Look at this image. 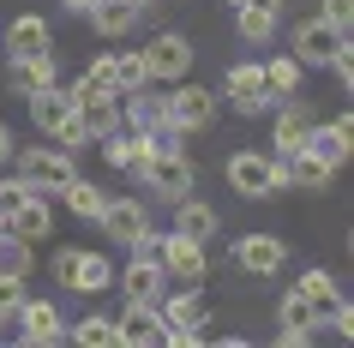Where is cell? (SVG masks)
Here are the masks:
<instances>
[{
    "instance_id": "603a6c76",
    "label": "cell",
    "mask_w": 354,
    "mask_h": 348,
    "mask_svg": "<svg viewBox=\"0 0 354 348\" xmlns=\"http://www.w3.org/2000/svg\"><path fill=\"white\" fill-rule=\"evenodd\" d=\"M6 84H12L19 96L42 91V84H60V60H55V48H48V55H24V60H12V73H6Z\"/></svg>"
},
{
    "instance_id": "484cf974",
    "label": "cell",
    "mask_w": 354,
    "mask_h": 348,
    "mask_svg": "<svg viewBox=\"0 0 354 348\" xmlns=\"http://www.w3.org/2000/svg\"><path fill=\"white\" fill-rule=\"evenodd\" d=\"M306 150L324 156L330 168H342L348 163V114H336V120H324V127H306Z\"/></svg>"
},
{
    "instance_id": "7a4b0ae2",
    "label": "cell",
    "mask_w": 354,
    "mask_h": 348,
    "mask_svg": "<svg viewBox=\"0 0 354 348\" xmlns=\"http://www.w3.org/2000/svg\"><path fill=\"white\" fill-rule=\"evenodd\" d=\"M12 156H19V150H12ZM73 174H78V156H73V150H60V145H30L19 156V181L30 186V192H48V199H55Z\"/></svg>"
},
{
    "instance_id": "7c38bea8",
    "label": "cell",
    "mask_w": 354,
    "mask_h": 348,
    "mask_svg": "<svg viewBox=\"0 0 354 348\" xmlns=\"http://www.w3.org/2000/svg\"><path fill=\"white\" fill-rule=\"evenodd\" d=\"M282 264H288L282 235H241L234 240V271L241 276H277Z\"/></svg>"
},
{
    "instance_id": "74e56055",
    "label": "cell",
    "mask_w": 354,
    "mask_h": 348,
    "mask_svg": "<svg viewBox=\"0 0 354 348\" xmlns=\"http://www.w3.org/2000/svg\"><path fill=\"white\" fill-rule=\"evenodd\" d=\"M318 19H330V24H348V19H354V0H318Z\"/></svg>"
},
{
    "instance_id": "ab89813d",
    "label": "cell",
    "mask_w": 354,
    "mask_h": 348,
    "mask_svg": "<svg viewBox=\"0 0 354 348\" xmlns=\"http://www.w3.org/2000/svg\"><path fill=\"white\" fill-rule=\"evenodd\" d=\"M241 6H259V12H282L288 0H241Z\"/></svg>"
},
{
    "instance_id": "277c9868",
    "label": "cell",
    "mask_w": 354,
    "mask_h": 348,
    "mask_svg": "<svg viewBox=\"0 0 354 348\" xmlns=\"http://www.w3.org/2000/svg\"><path fill=\"white\" fill-rule=\"evenodd\" d=\"M138 55H145L150 84H180V78L192 73V42L180 37V30H156V37H150Z\"/></svg>"
},
{
    "instance_id": "7402d4cb",
    "label": "cell",
    "mask_w": 354,
    "mask_h": 348,
    "mask_svg": "<svg viewBox=\"0 0 354 348\" xmlns=\"http://www.w3.org/2000/svg\"><path fill=\"white\" fill-rule=\"evenodd\" d=\"M55 199L66 204V210H73L78 222H96V217H102V210H109V186H96V181H84V174H73V181L60 186Z\"/></svg>"
},
{
    "instance_id": "9a60e30c",
    "label": "cell",
    "mask_w": 354,
    "mask_h": 348,
    "mask_svg": "<svg viewBox=\"0 0 354 348\" xmlns=\"http://www.w3.org/2000/svg\"><path fill=\"white\" fill-rule=\"evenodd\" d=\"M96 228H102L114 246H132V240L150 228V204L145 199H114V192H109V210L96 217Z\"/></svg>"
},
{
    "instance_id": "d6a6232c",
    "label": "cell",
    "mask_w": 354,
    "mask_h": 348,
    "mask_svg": "<svg viewBox=\"0 0 354 348\" xmlns=\"http://www.w3.org/2000/svg\"><path fill=\"white\" fill-rule=\"evenodd\" d=\"M234 30H241V42H270L277 37V12H259V6H234Z\"/></svg>"
},
{
    "instance_id": "5bb4252c",
    "label": "cell",
    "mask_w": 354,
    "mask_h": 348,
    "mask_svg": "<svg viewBox=\"0 0 354 348\" xmlns=\"http://www.w3.org/2000/svg\"><path fill=\"white\" fill-rule=\"evenodd\" d=\"M162 312L145 306V300H127V312L114 318V342L120 348H162Z\"/></svg>"
},
{
    "instance_id": "8992f818",
    "label": "cell",
    "mask_w": 354,
    "mask_h": 348,
    "mask_svg": "<svg viewBox=\"0 0 354 348\" xmlns=\"http://www.w3.org/2000/svg\"><path fill=\"white\" fill-rule=\"evenodd\" d=\"M156 264H162L168 282H205V276H210L205 240H187V235H174V228H168L162 246H156Z\"/></svg>"
},
{
    "instance_id": "e575fe53",
    "label": "cell",
    "mask_w": 354,
    "mask_h": 348,
    "mask_svg": "<svg viewBox=\"0 0 354 348\" xmlns=\"http://www.w3.org/2000/svg\"><path fill=\"white\" fill-rule=\"evenodd\" d=\"M73 264H78V246H60L55 264H48V271H55V289H73Z\"/></svg>"
},
{
    "instance_id": "1f68e13d",
    "label": "cell",
    "mask_w": 354,
    "mask_h": 348,
    "mask_svg": "<svg viewBox=\"0 0 354 348\" xmlns=\"http://www.w3.org/2000/svg\"><path fill=\"white\" fill-rule=\"evenodd\" d=\"M30 271H37L30 240H19V235H6V228H0V276H30Z\"/></svg>"
},
{
    "instance_id": "ee69618b",
    "label": "cell",
    "mask_w": 354,
    "mask_h": 348,
    "mask_svg": "<svg viewBox=\"0 0 354 348\" xmlns=\"http://www.w3.org/2000/svg\"><path fill=\"white\" fill-rule=\"evenodd\" d=\"M0 228H6V217H0Z\"/></svg>"
},
{
    "instance_id": "ba28073f",
    "label": "cell",
    "mask_w": 354,
    "mask_h": 348,
    "mask_svg": "<svg viewBox=\"0 0 354 348\" xmlns=\"http://www.w3.org/2000/svg\"><path fill=\"white\" fill-rule=\"evenodd\" d=\"M156 312H162V330H192V324H210L205 282H174V289H162Z\"/></svg>"
},
{
    "instance_id": "d6986e66",
    "label": "cell",
    "mask_w": 354,
    "mask_h": 348,
    "mask_svg": "<svg viewBox=\"0 0 354 348\" xmlns=\"http://www.w3.org/2000/svg\"><path fill=\"white\" fill-rule=\"evenodd\" d=\"M162 289H168L162 264H156L150 253H132V264L120 271V294H127V300H145V306H156V300H162Z\"/></svg>"
},
{
    "instance_id": "f1b7e54d",
    "label": "cell",
    "mask_w": 354,
    "mask_h": 348,
    "mask_svg": "<svg viewBox=\"0 0 354 348\" xmlns=\"http://www.w3.org/2000/svg\"><path fill=\"white\" fill-rule=\"evenodd\" d=\"M78 120H84V132L96 138H109L114 127H120V96H91V102H78Z\"/></svg>"
},
{
    "instance_id": "836d02e7",
    "label": "cell",
    "mask_w": 354,
    "mask_h": 348,
    "mask_svg": "<svg viewBox=\"0 0 354 348\" xmlns=\"http://www.w3.org/2000/svg\"><path fill=\"white\" fill-rule=\"evenodd\" d=\"M66 336H73L78 348H109L114 342V318H102V312H96V318H78Z\"/></svg>"
},
{
    "instance_id": "f546056e",
    "label": "cell",
    "mask_w": 354,
    "mask_h": 348,
    "mask_svg": "<svg viewBox=\"0 0 354 348\" xmlns=\"http://www.w3.org/2000/svg\"><path fill=\"white\" fill-rule=\"evenodd\" d=\"M295 294H306V300H313L318 312L342 300V289H336V276H330V271H318V264H313V271H300V276H295Z\"/></svg>"
},
{
    "instance_id": "7bdbcfd3",
    "label": "cell",
    "mask_w": 354,
    "mask_h": 348,
    "mask_svg": "<svg viewBox=\"0 0 354 348\" xmlns=\"http://www.w3.org/2000/svg\"><path fill=\"white\" fill-rule=\"evenodd\" d=\"M6 324H12V312H6V306H0V330H6Z\"/></svg>"
},
{
    "instance_id": "d4e9b609",
    "label": "cell",
    "mask_w": 354,
    "mask_h": 348,
    "mask_svg": "<svg viewBox=\"0 0 354 348\" xmlns=\"http://www.w3.org/2000/svg\"><path fill=\"white\" fill-rule=\"evenodd\" d=\"M114 289V264L109 253H91V246H78V264H73V294H109Z\"/></svg>"
},
{
    "instance_id": "44dd1931",
    "label": "cell",
    "mask_w": 354,
    "mask_h": 348,
    "mask_svg": "<svg viewBox=\"0 0 354 348\" xmlns=\"http://www.w3.org/2000/svg\"><path fill=\"white\" fill-rule=\"evenodd\" d=\"M259 73H264V96H270V102H288V96H300V84H306V66H300L295 55H264Z\"/></svg>"
},
{
    "instance_id": "4dcf8cb0",
    "label": "cell",
    "mask_w": 354,
    "mask_h": 348,
    "mask_svg": "<svg viewBox=\"0 0 354 348\" xmlns=\"http://www.w3.org/2000/svg\"><path fill=\"white\" fill-rule=\"evenodd\" d=\"M109 60H114V91H120V96L138 91V84H150L145 55H138V48H109Z\"/></svg>"
},
{
    "instance_id": "cb8c5ba5",
    "label": "cell",
    "mask_w": 354,
    "mask_h": 348,
    "mask_svg": "<svg viewBox=\"0 0 354 348\" xmlns=\"http://www.w3.org/2000/svg\"><path fill=\"white\" fill-rule=\"evenodd\" d=\"M270 114H277V120H270V150H300L306 145V127H313V120H306V109H300L295 96H288V102H270Z\"/></svg>"
},
{
    "instance_id": "f35d334b",
    "label": "cell",
    "mask_w": 354,
    "mask_h": 348,
    "mask_svg": "<svg viewBox=\"0 0 354 348\" xmlns=\"http://www.w3.org/2000/svg\"><path fill=\"white\" fill-rule=\"evenodd\" d=\"M12 150H19V145H12V127H6V120H0V168L12 163Z\"/></svg>"
},
{
    "instance_id": "ffe728a7",
    "label": "cell",
    "mask_w": 354,
    "mask_h": 348,
    "mask_svg": "<svg viewBox=\"0 0 354 348\" xmlns=\"http://www.w3.org/2000/svg\"><path fill=\"white\" fill-rule=\"evenodd\" d=\"M216 228H223V217H216V204H205L198 192H187V199H174V235L187 240H216Z\"/></svg>"
},
{
    "instance_id": "e0dca14e",
    "label": "cell",
    "mask_w": 354,
    "mask_h": 348,
    "mask_svg": "<svg viewBox=\"0 0 354 348\" xmlns=\"http://www.w3.org/2000/svg\"><path fill=\"white\" fill-rule=\"evenodd\" d=\"M55 48V24L42 12H19L6 24V60H24V55H48Z\"/></svg>"
},
{
    "instance_id": "b9f144b4",
    "label": "cell",
    "mask_w": 354,
    "mask_h": 348,
    "mask_svg": "<svg viewBox=\"0 0 354 348\" xmlns=\"http://www.w3.org/2000/svg\"><path fill=\"white\" fill-rule=\"evenodd\" d=\"M60 6H66V12H84V6H91V0H60Z\"/></svg>"
},
{
    "instance_id": "d590c367",
    "label": "cell",
    "mask_w": 354,
    "mask_h": 348,
    "mask_svg": "<svg viewBox=\"0 0 354 348\" xmlns=\"http://www.w3.org/2000/svg\"><path fill=\"white\" fill-rule=\"evenodd\" d=\"M24 294H30V276H0V306H6V312L19 306Z\"/></svg>"
},
{
    "instance_id": "8fae6325",
    "label": "cell",
    "mask_w": 354,
    "mask_h": 348,
    "mask_svg": "<svg viewBox=\"0 0 354 348\" xmlns=\"http://www.w3.org/2000/svg\"><path fill=\"white\" fill-rule=\"evenodd\" d=\"M313 330H318V306L288 289L277 306V348H313Z\"/></svg>"
},
{
    "instance_id": "8d00e7d4",
    "label": "cell",
    "mask_w": 354,
    "mask_h": 348,
    "mask_svg": "<svg viewBox=\"0 0 354 348\" xmlns=\"http://www.w3.org/2000/svg\"><path fill=\"white\" fill-rule=\"evenodd\" d=\"M24 192H30V186H24L19 174H0V217H6V210H12V204H19Z\"/></svg>"
},
{
    "instance_id": "83f0119b",
    "label": "cell",
    "mask_w": 354,
    "mask_h": 348,
    "mask_svg": "<svg viewBox=\"0 0 354 348\" xmlns=\"http://www.w3.org/2000/svg\"><path fill=\"white\" fill-rule=\"evenodd\" d=\"M84 19H91V30L96 37H127L132 24H138V12H132V6H120V0H91V6H84Z\"/></svg>"
},
{
    "instance_id": "ac0fdd59",
    "label": "cell",
    "mask_w": 354,
    "mask_h": 348,
    "mask_svg": "<svg viewBox=\"0 0 354 348\" xmlns=\"http://www.w3.org/2000/svg\"><path fill=\"white\" fill-rule=\"evenodd\" d=\"M96 145H102V163H109L114 174H138L145 156H150V138H145V132H132V127H114L109 138H96Z\"/></svg>"
},
{
    "instance_id": "4316f807",
    "label": "cell",
    "mask_w": 354,
    "mask_h": 348,
    "mask_svg": "<svg viewBox=\"0 0 354 348\" xmlns=\"http://www.w3.org/2000/svg\"><path fill=\"white\" fill-rule=\"evenodd\" d=\"M24 102H30V120H37L42 132H55L60 120L73 114V96H66V84H42V91H30Z\"/></svg>"
},
{
    "instance_id": "30bf717a",
    "label": "cell",
    "mask_w": 354,
    "mask_h": 348,
    "mask_svg": "<svg viewBox=\"0 0 354 348\" xmlns=\"http://www.w3.org/2000/svg\"><path fill=\"white\" fill-rule=\"evenodd\" d=\"M223 102L234 114H246V120H259L264 109H270V96H264V73H259V60H241V66H228L223 78Z\"/></svg>"
},
{
    "instance_id": "6da1fadb",
    "label": "cell",
    "mask_w": 354,
    "mask_h": 348,
    "mask_svg": "<svg viewBox=\"0 0 354 348\" xmlns=\"http://www.w3.org/2000/svg\"><path fill=\"white\" fill-rule=\"evenodd\" d=\"M132 181L145 186L150 199H168V204H174V199H187L192 186H198V168H192L187 150H150L145 168H138Z\"/></svg>"
},
{
    "instance_id": "3957f363",
    "label": "cell",
    "mask_w": 354,
    "mask_h": 348,
    "mask_svg": "<svg viewBox=\"0 0 354 348\" xmlns=\"http://www.w3.org/2000/svg\"><path fill=\"white\" fill-rule=\"evenodd\" d=\"M288 55H295L300 66H324V60L348 55V24H330V19H318V12H313V19H300Z\"/></svg>"
},
{
    "instance_id": "5b68a950",
    "label": "cell",
    "mask_w": 354,
    "mask_h": 348,
    "mask_svg": "<svg viewBox=\"0 0 354 348\" xmlns=\"http://www.w3.org/2000/svg\"><path fill=\"white\" fill-rule=\"evenodd\" d=\"M228 186H234V199H252V204H264V199H277V174H270V150H234L228 156Z\"/></svg>"
},
{
    "instance_id": "52a82bcc",
    "label": "cell",
    "mask_w": 354,
    "mask_h": 348,
    "mask_svg": "<svg viewBox=\"0 0 354 348\" xmlns=\"http://www.w3.org/2000/svg\"><path fill=\"white\" fill-rule=\"evenodd\" d=\"M168 120L187 132V138H192V132H205V127H216V91H205V84H187V78H180V84L168 91Z\"/></svg>"
},
{
    "instance_id": "2e32d148",
    "label": "cell",
    "mask_w": 354,
    "mask_h": 348,
    "mask_svg": "<svg viewBox=\"0 0 354 348\" xmlns=\"http://www.w3.org/2000/svg\"><path fill=\"white\" fill-rule=\"evenodd\" d=\"M168 120V91H156V84H138V91H127L120 96V127H132V132H156Z\"/></svg>"
},
{
    "instance_id": "60d3db41",
    "label": "cell",
    "mask_w": 354,
    "mask_h": 348,
    "mask_svg": "<svg viewBox=\"0 0 354 348\" xmlns=\"http://www.w3.org/2000/svg\"><path fill=\"white\" fill-rule=\"evenodd\" d=\"M120 6H132V12L145 19V12H150V6H156V0H120Z\"/></svg>"
},
{
    "instance_id": "9c48e42d",
    "label": "cell",
    "mask_w": 354,
    "mask_h": 348,
    "mask_svg": "<svg viewBox=\"0 0 354 348\" xmlns=\"http://www.w3.org/2000/svg\"><path fill=\"white\" fill-rule=\"evenodd\" d=\"M12 318H19V336H24L30 348H55V342H66V318H60L55 300H30V294H24L19 306H12Z\"/></svg>"
},
{
    "instance_id": "4fadbf2b",
    "label": "cell",
    "mask_w": 354,
    "mask_h": 348,
    "mask_svg": "<svg viewBox=\"0 0 354 348\" xmlns=\"http://www.w3.org/2000/svg\"><path fill=\"white\" fill-rule=\"evenodd\" d=\"M6 235L30 240V246L48 240V235H55V199H48V192H24V199L6 210Z\"/></svg>"
}]
</instances>
